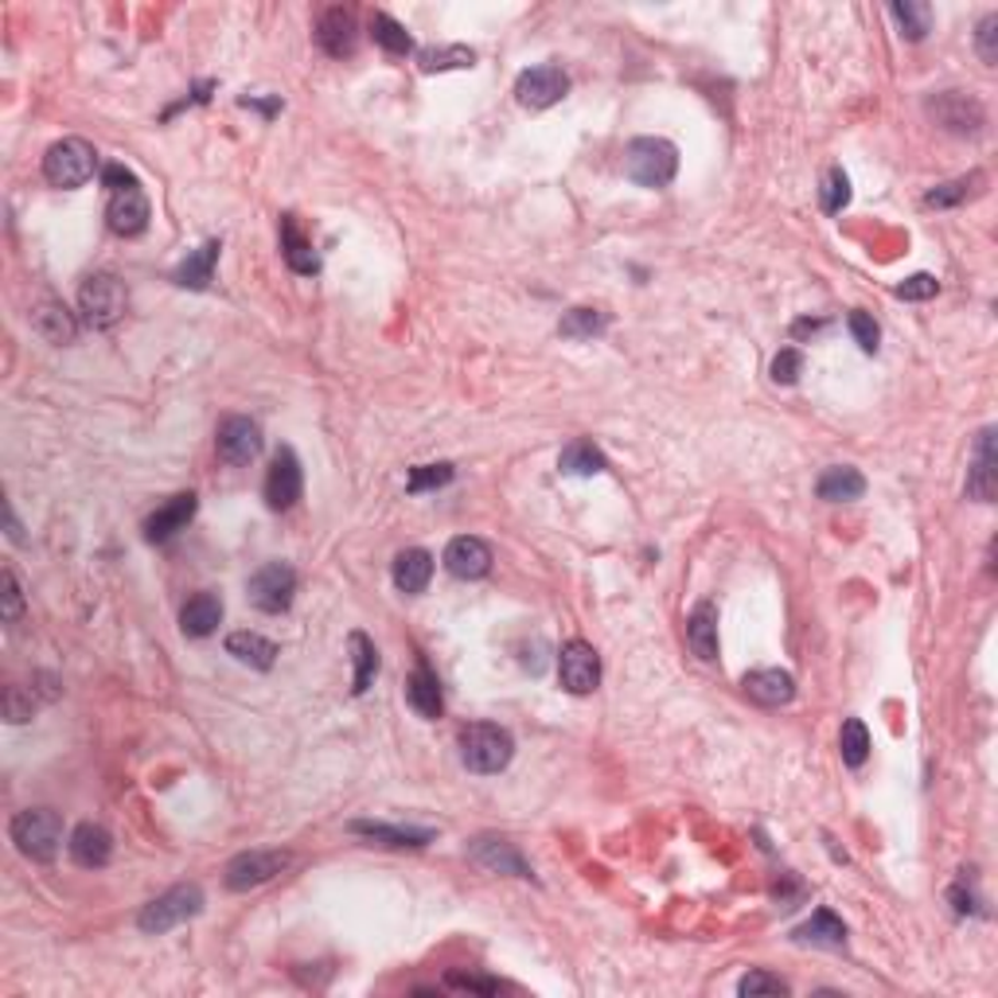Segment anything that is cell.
I'll return each mask as SVG.
<instances>
[{"instance_id":"6da1fadb","label":"cell","mask_w":998,"mask_h":998,"mask_svg":"<svg viewBox=\"0 0 998 998\" xmlns=\"http://www.w3.org/2000/svg\"><path fill=\"white\" fill-rule=\"evenodd\" d=\"M461 745V760L469 772H480V777H492V772H504L515 757V742L507 734L504 725H492V722H472L461 730L457 737Z\"/></svg>"},{"instance_id":"7a4b0ae2","label":"cell","mask_w":998,"mask_h":998,"mask_svg":"<svg viewBox=\"0 0 998 998\" xmlns=\"http://www.w3.org/2000/svg\"><path fill=\"white\" fill-rule=\"evenodd\" d=\"M679 172V149L663 138H636L624 149V176L640 188H667Z\"/></svg>"},{"instance_id":"3957f363","label":"cell","mask_w":998,"mask_h":998,"mask_svg":"<svg viewBox=\"0 0 998 998\" xmlns=\"http://www.w3.org/2000/svg\"><path fill=\"white\" fill-rule=\"evenodd\" d=\"M12 843L24 858L32 862H52L63 846V820L52 808H28L20 811L9 827Z\"/></svg>"},{"instance_id":"277c9868","label":"cell","mask_w":998,"mask_h":998,"mask_svg":"<svg viewBox=\"0 0 998 998\" xmlns=\"http://www.w3.org/2000/svg\"><path fill=\"white\" fill-rule=\"evenodd\" d=\"M196 913H204V889L199 886H172L168 893H161L156 901H149L138 917V929L149 936H164L176 924L191 921Z\"/></svg>"},{"instance_id":"5b68a950","label":"cell","mask_w":998,"mask_h":998,"mask_svg":"<svg viewBox=\"0 0 998 998\" xmlns=\"http://www.w3.org/2000/svg\"><path fill=\"white\" fill-rule=\"evenodd\" d=\"M95 168H98V153L78 138L55 141L47 149V156H43V176H47L52 188H83L86 179L95 176Z\"/></svg>"},{"instance_id":"8992f818","label":"cell","mask_w":998,"mask_h":998,"mask_svg":"<svg viewBox=\"0 0 998 998\" xmlns=\"http://www.w3.org/2000/svg\"><path fill=\"white\" fill-rule=\"evenodd\" d=\"M78 308H83V320L90 328H110L125 312V285L113 274L86 277L83 293H78Z\"/></svg>"},{"instance_id":"52a82bcc","label":"cell","mask_w":998,"mask_h":998,"mask_svg":"<svg viewBox=\"0 0 998 998\" xmlns=\"http://www.w3.org/2000/svg\"><path fill=\"white\" fill-rule=\"evenodd\" d=\"M289 862L293 858L285 851H246V854H239V858L227 862L222 881H227V889H234V893H246V889L265 886L270 878H277Z\"/></svg>"},{"instance_id":"ba28073f","label":"cell","mask_w":998,"mask_h":998,"mask_svg":"<svg viewBox=\"0 0 998 998\" xmlns=\"http://www.w3.org/2000/svg\"><path fill=\"white\" fill-rule=\"evenodd\" d=\"M246 593L254 601V608H262V613H285L293 605V593H297V570L285 562H265L250 578Z\"/></svg>"},{"instance_id":"9c48e42d","label":"cell","mask_w":998,"mask_h":998,"mask_svg":"<svg viewBox=\"0 0 998 998\" xmlns=\"http://www.w3.org/2000/svg\"><path fill=\"white\" fill-rule=\"evenodd\" d=\"M566 90H570V78H566L562 67H530L519 75V83H515V98H519V106H527V110H550V106H558L566 98Z\"/></svg>"},{"instance_id":"30bf717a","label":"cell","mask_w":998,"mask_h":998,"mask_svg":"<svg viewBox=\"0 0 998 998\" xmlns=\"http://www.w3.org/2000/svg\"><path fill=\"white\" fill-rule=\"evenodd\" d=\"M558 675H562V687L570 694H593L601 683V659L593 651V644L585 640H570L558 651Z\"/></svg>"},{"instance_id":"8fae6325","label":"cell","mask_w":998,"mask_h":998,"mask_svg":"<svg viewBox=\"0 0 998 998\" xmlns=\"http://www.w3.org/2000/svg\"><path fill=\"white\" fill-rule=\"evenodd\" d=\"M305 492V476H300V461L293 449H277L274 464L265 472V504L274 512H289Z\"/></svg>"},{"instance_id":"7c38bea8","label":"cell","mask_w":998,"mask_h":998,"mask_svg":"<svg viewBox=\"0 0 998 998\" xmlns=\"http://www.w3.org/2000/svg\"><path fill=\"white\" fill-rule=\"evenodd\" d=\"M929 113L947 129V133H959V138L979 133V129L987 125V110H983L975 98L959 95V90H944V95H936L929 102Z\"/></svg>"},{"instance_id":"4fadbf2b","label":"cell","mask_w":998,"mask_h":998,"mask_svg":"<svg viewBox=\"0 0 998 998\" xmlns=\"http://www.w3.org/2000/svg\"><path fill=\"white\" fill-rule=\"evenodd\" d=\"M215 449H219V457L227 464L242 469V464L257 461V452H262V429H257V421H250V418H227L219 426V437H215Z\"/></svg>"},{"instance_id":"5bb4252c","label":"cell","mask_w":998,"mask_h":998,"mask_svg":"<svg viewBox=\"0 0 998 998\" xmlns=\"http://www.w3.org/2000/svg\"><path fill=\"white\" fill-rule=\"evenodd\" d=\"M106 219H110V231L113 234H141L149 227V199L141 191V179L138 184H125V188H113L110 191V207H106Z\"/></svg>"},{"instance_id":"9a60e30c","label":"cell","mask_w":998,"mask_h":998,"mask_svg":"<svg viewBox=\"0 0 998 998\" xmlns=\"http://www.w3.org/2000/svg\"><path fill=\"white\" fill-rule=\"evenodd\" d=\"M316 43H320L325 55H332V59H348V55L355 52V43H359L355 12L343 9V4L328 9L325 17L316 20Z\"/></svg>"},{"instance_id":"2e32d148","label":"cell","mask_w":998,"mask_h":998,"mask_svg":"<svg viewBox=\"0 0 998 998\" xmlns=\"http://www.w3.org/2000/svg\"><path fill=\"white\" fill-rule=\"evenodd\" d=\"M469 854L492 874H512V878H535V870L527 866L519 851H515L507 838H495V835H480L469 843Z\"/></svg>"},{"instance_id":"e0dca14e","label":"cell","mask_w":998,"mask_h":998,"mask_svg":"<svg viewBox=\"0 0 998 998\" xmlns=\"http://www.w3.org/2000/svg\"><path fill=\"white\" fill-rule=\"evenodd\" d=\"M445 570L464 581L484 578L492 570V547H487L484 538H472V535L452 538L449 547H445Z\"/></svg>"},{"instance_id":"ac0fdd59","label":"cell","mask_w":998,"mask_h":998,"mask_svg":"<svg viewBox=\"0 0 998 998\" xmlns=\"http://www.w3.org/2000/svg\"><path fill=\"white\" fill-rule=\"evenodd\" d=\"M998 492V452H995V429H983L979 445H975V461L972 472H967V495L979 500V504H990Z\"/></svg>"},{"instance_id":"d6986e66","label":"cell","mask_w":998,"mask_h":998,"mask_svg":"<svg viewBox=\"0 0 998 998\" xmlns=\"http://www.w3.org/2000/svg\"><path fill=\"white\" fill-rule=\"evenodd\" d=\"M196 507L199 504H196V495H191V492L172 495L168 504H161L145 519V538H149V542H168L172 535H179V530L188 527L191 515H196Z\"/></svg>"},{"instance_id":"ffe728a7","label":"cell","mask_w":998,"mask_h":998,"mask_svg":"<svg viewBox=\"0 0 998 998\" xmlns=\"http://www.w3.org/2000/svg\"><path fill=\"white\" fill-rule=\"evenodd\" d=\"M67 846H70V858H75L83 870H98V866H106L113 854V838L102 823H78Z\"/></svg>"},{"instance_id":"44dd1931","label":"cell","mask_w":998,"mask_h":998,"mask_svg":"<svg viewBox=\"0 0 998 998\" xmlns=\"http://www.w3.org/2000/svg\"><path fill=\"white\" fill-rule=\"evenodd\" d=\"M742 687L757 706H785V702H792V694H796V679L788 671H780V667L749 671Z\"/></svg>"},{"instance_id":"7402d4cb","label":"cell","mask_w":998,"mask_h":998,"mask_svg":"<svg viewBox=\"0 0 998 998\" xmlns=\"http://www.w3.org/2000/svg\"><path fill=\"white\" fill-rule=\"evenodd\" d=\"M219 624H222V601L215 597V593H196L188 605L179 608V628H184V636H191V640L211 636Z\"/></svg>"},{"instance_id":"603a6c76","label":"cell","mask_w":998,"mask_h":998,"mask_svg":"<svg viewBox=\"0 0 998 998\" xmlns=\"http://www.w3.org/2000/svg\"><path fill=\"white\" fill-rule=\"evenodd\" d=\"M219 242H204L199 250H191L184 262L172 270V282L176 285H184V289H207L211 285V277H215V262H219Z\"/></svg>"},{"instance_id":"cb8c5ba5","label":"cell","mask_w":998,"mask_h":998,"mask_svg":"<svg viewBox=\"0 0 998 998\" xmlns=\"http://www.w3.org/2000/svg\"><path fill=\"white\" fill-rule=\"evenodd\" d=\"M687 644L699 659H717V605L714 601H702L694 605L691 621H687Z\"/></svg>"},{"instance_id":"d4e9b609","label":"cell","mask_w":998,"mask_h":998,"mask_svg":"<svg viewBox=\"0 0 998 998\" xmlns=\"http://www.w3.org/2000/svg\"><path fill=\"white\" fill-rule=\"evenodd\" d=\"M282 257L289 262V270L293 274H316L320 270V257H316V250H312V242L300 234V227H297V219L293 215H282Z\"/></svg>"},{"instance_id":"484cf974","label":"cell","mask_w":998,"mask_h":998,"mask_svg":"<svg viewBox=\"0 0 998 998\" xmlns=\"http://www.w3.org/2000/svg\"><path fill=\"white\" fill-rule=\"evenodd\" d=\"M815 492H820V500H827V504H851V500H858V495L866 492V480H862V472L851 469V464H831V469L820 476V484H815Z\"/></svg>"},{"instance_id":"4316f807","label":"cell","mask_w":998,"mask_h":998,"mask_svg":"<svg viewBox=\"0 0 998 998\" xmlns=\"http://www.w3.org/2000/svg\"><path fill=\"white\" fill-rule=\"evenodd\" d=\"M406 702H410L414 710H418L421 717H441L445 702H441V683H437V675L429 671V663H418L410 675V683H406Z\"/></svg>"},{"instance_id":"83f0119b","label":"cell","mask_w":998,"mask_h":998,"mask_svg":"<svg viewBox=\"0 0 998 998\" xmlns=\"http://www.w3.org/2000/svg\"><path fill=\"white\" fill-rule=\"evenodd\" d=\"M227 651H231L239 663L254 667V671H270L277 659V644L257 636V632H231V636H227Z\"/></svg>"},{"instance_id":"f1b7e54d","label":"cell","mask_w":998,"mask_h":998,"mask_svg":"<svg viewBox=\"0 0 998 998\" xmlns=\"http://www.w3.org/2000/svg\"><path fill=\"white\" fill-rule=\"evenodd\" d=\"M429 578H434V555L429 550H402L398 558H394V585L402 589V593H421V589L429 585Z\"/></svg>"},{"instance_id":"f546056e","label":"cell","mask_w":998,"mask_h":998,"mask_svg":"<svg viewBox=\"0 0 998 998\" xmlns=\"http://www.w3.org/2000/svg\"><path fill=\"white\" fill-rule=\"evenodd\" d=\"M351 831L379 846H429L434 831L426 827H391V823H351Z\"/></svg>"},{"instance_id":"4dcf8cb0","label":"cell","mask_w":998,"mask_h":998,"mask_svg":"<svg viewBox=\"0 0 998 998\" xmlns=\"http://www.w3.org/2000/svg\"><path fill=\"white\" fill-rule=\"evenodd\" d=\"M348 648H351V663H355V675H351V691L363 694L379 675V651L371 644L368 632H351L348 636Z\"/></svg>"},{"instance_id":"1f68e13d","label":"cell","mask_w":998,"mask_h":998,"mask_svg":"<svg viewBox=\"0 0 998 998\" xmlns=\"http://www.w3.org/2000/svg\"><path fill=\"white\" fill-rule=\"evenodd\" d=\"M558 469L566 476H597V472L608 469V461L593 441H570L562 449V457H558Z\"/></svg>"},{"instance_id":"d6a6232c","label":"cell","mask_w":998,"mask_h":998,"mask_svg":"<svg viewBox=\"0 0 998 998\" xmlns=\"http://www.w3.org/2000/svg\"><path fill=\"white\" fill-rule=\"evenodd\" d=\"M792 936L800 940V944H823V947H843L846 944L843 921H838L831 909H815V917H811L808 924H800Z\"/></svg>"},{"instance_id":"836d02e7","label":"cell","mask_w":998,"mask_h":998,"mask_svg":"<svg viewBox=\"0 0 998 998\" xmlns=\"http://www.w3.org/2000/svg\"><path fill=\"white\" fill-rule=\"evenodd\" d=\"M418 67L426 75H434V70H464V67H476V52L461 47V43H452V47H426L418 55Z\"/></svg>"},{"instance_id":"e575fe53","label":"cell","mask_w":998,"mask_h":998,"mask_svg":"<svg viewBox=\"0 0 998 998\" xmlns=\"http://www.w3.org/2000/svg\"><path fill=\"white\" fill-rule=\"evenodd\" d=\"M608 328V316L601 312V308H570V312L562 316V325H558V332L566 336V340H593V336H601Z\"/></svg>"},{"instance_id":"d590c367","label":"cell","mask_w":998,"mask_h":998,"mask_svg":"<svg viewBox=\"0 0 998 998\" xmlns=\"http://www.w3.org/2000/svg\"><path fill=\"white\" fill-rule=\"evenodd\" d=\"M32 325L43 340H52V343H67L70 336H75V320H70V312L63 305H40L32 316Z\"/></svg>"},{"instance_id":"8d00e7d4","label":"cell","mask_w":998,"mask_h":998,"mask_svg":"<svg viewBox=\"0 0 998 998\" xmlns=\"http://www.w3.org/2000/svg\"><path fill=\"white\" fill-rule=\"evenodd\" d=\"M979 184H987V176H983V172H972V176H959V179H952V184L932 188L929 196H924V204L929 207H956V204H964V199H972L975 191H979Z\"/></svg>"},{"instance_id":"74e56055","label":"cell","mask_w":998,"mask_h":998,"mask_svg":"<svg viewBox=\"0 0 998 998\" xmlns=\"http://www.w3.org/2000/svg\"><path fill=\"white\" fill-rule=\"evenodd\" d=\"M889 12H893V20L901 24L904 40L917 43V40H924V35H929V28H932V9H929V4H917V0H904V4H901V0H897Z\"/></svg>"},{"instance_id":"f35d334b","label":"cell","mask_w":998,"mask_h":998,"mask_svg":"<svg viewBox=\"0 0 998 998\" xmlns=\"http://www.w3.org/2000/svg\"><path fill=\"white\" fill-rule=\"evenodd\" d=\"M371 35H375L379 47L391 52V55H406L414 47L410 32H406V28H402L394 17H386V12H375V17H371Z\"/></svg>"},{"instance_id":"ab89813d","label":"cell","mask_w":998,"mask_h":998,"mask_svg":"<svg viewBox=\"0 0 998 998\" xmlns=\"http://www.w3.org/2000/svg\"><path fill=\"white\" fill-rule=\"evenodd\" d=\"M838 749H843V760L851 768H862L866 765V757H870V734H866V725L858 722V717H846L843 722V734H838Z\"/></svg>"},{"instance_id":"60d3db41","label":"cell","mask_w":998,"mask_h":998,"mask_svg":"<svg viewBox=\"0 0 998 998\" xmlns=\"http://www.w3.org/2000/svg\"><path fill=\"white\" fill-rule=\"evenodd\" d=\"M820 199H823V211L827 215H838L846 204H851V179H846L843 168L827 172V179H823V188H820Z\"/></svg>"},{"instance_id":"b9f144b4","label":"cell","mask_w":998,"mask_h":998,"mask_svg":"<svg viewBox=\"0 0 998 998\" xmlns=\"http://www.w3.org/2000/svg\"><path fill=\"white\" fill-rule=\"evenodd\" d=\"M449 480H452V464H418V469H410L406 487L410 492H429V487H441Z\"/></svg>"},{"instance_id":"7bdbcfd3","label":"cell","mask_w":998,"mask_h":998,"mask_svg":"<svg viewBox=\"0 0 998 998\" xmlns=\"http://www.w3.org/2000/svg\"><path fill=\"white\" fill-rule=\"evenodd\" d=\"M975 47H979V59L987 63V67H995L998 63V12H987V17L979 20Z\"/></svg>"},{"instance_id":"ee69618b","label":"cell","mask_w":998,"mask_h":998,"mask_svg":"<svg viewBox=\"0 0 998 998\" xmlns=\"http://www.w3.org/2000/svg\"><path fill=\"white\" fill-rule=\"evenodd\" d=\"M846 325H851V336H854V343H858L862 351H878V325H874V316L870 312H851L846 316Z\"/></svg>"},{"instance_id":"f6af8a7d","label":"cell","mask_w":998,"mask_h":998,"mask_svg":"<svg viewBox=\"0 0 998 998\" xmlns=\"http://www.w3.org/2000/svg\"><path fill=\"white\" fill-rule=\"evenodd\" d=\"M742 995H788V983L780 979V975H768V972H749L742 979Z\"/></svg>"},{"instance_id":"bcb514c9","label":"cell","mask_w":998,"mask_h":998,"mask_svg":"<svg viewBox=\"0 0 998 998\" xmlns=\"http://www.w3.org/2000/svg\"><path fill=\"white\" fill-rule=\"evenodd\" d=\"M936 293H940V282L932 274H913L897 285V297L901 300H929V297H936Z\"/></svg>"},{"instance_id":"7dc6e473","label":"cell","mask_w":998,"mask_h":998,"mask_svg":"<svg viewBox=\"0 0 998 998\" xmlns=\"http://www.w3.org/2000/svg\"><path fill=\"white\" fill-rule=\"evenodd\" d=\"M800 371H803V355L796 348H785L777 359H772V379H777V383L792 386L796 379H800Z\"/></svg>"},{"instance_id":"c3c4849f","label":"cell","mask_w":998,"mask_h":998,"mask_svg":"<svg viewBox=\"0 0 998 998\" xmlns=\"http://www.w3.org/2000/svg\"><path fill=\"white\" fill-rule=\"evenodd\" d=\"M0 585H4V621L17 624V621H20V613H24V593H20V585H17V573L4 570Z\"/></svg>"},{"instance_id":"681fc988","label":"cell","mask_w":998,"mask_h":998,"mask_svg":"<svg viewBox=\"0 0 998 998\" xmlns=\"http://www.w3.org/2000/svg\"><path fill=\"white\" fill-rule=\"evenodd\" d=\"M4 714H9V722H28L32 717V699L24 702L20 687H4Z\"/></svg>"},{"instance_id":"f907efd6","label":"cell","mask_w":998,"mask_h":998,"mask_svg":"<svg viewBox=\"0 0 998 998\" xmlns=\"http://www.w3.org/2000/svg\"><path fill=\"white\" fill-rule=\"evenodd\" d=\"M449 987H457V990H480V995H495V990H500V983L480 979V975H457V972H452L449 975Z\"/></svg>"},{"instance_id":"816d5d0a","label":"cell","mask_w":998,"mask_h":998,"mask_svg":"<svg viewBox=\"0 0 998 998\" xmlns=\"http://www.w3.org/2000/svg\"><path fill=\"white\" fill-rule=\"evenodd\" d=\"M947 901H952V909H956L959 917L975 913V897L967 893V881H956V886H952V893H947Z\"/></svg>"}]
</instances>
